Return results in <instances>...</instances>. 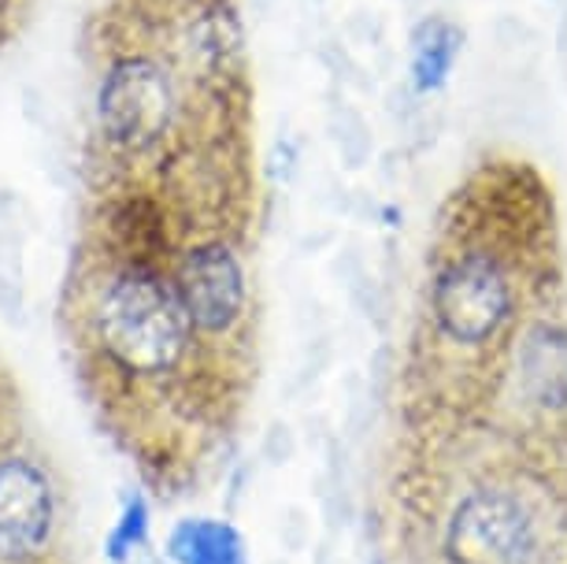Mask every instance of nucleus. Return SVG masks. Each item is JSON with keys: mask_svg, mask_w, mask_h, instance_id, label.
Returning a JSON list of instances; mask_svg holds the SVG:
<instances>
[{"mask_svg": "<svg viewBox=\"0 0 567 564\" xmlns=\"http://www.w3.org/2000/svg\"><path fill=\"white\" fill-rule=\"evenodd\" d=\"M460 45H464V34L460 27H453L449 19H423L412 34V86L415 93H437L453 74L456 60H460Z\"/></svg>", "mask_w": 567, "mask_h": 564, "instance_id": "9", "label": "nucleus"}, {"mask_svg": "<svg viewBox=\"0 0 567 564\" xmlns=\"http://www.w3.org/2000/svg\"><path fill=\"white\" fill-rule=\"evenodd\" d=\"M171 279L200 342H227L249 316V275L234 242L197 238L178 253Z\"/></svg>", "mask_w": 567, "mask_h": 564, "instance_id": "4", "label": "nucleus"}, {"mask_svg": "<svg viewBox=\"0 0 567 564\" xmlns=\"http://www.w3.org/2000/svg\"><path fill=\"white\" fill-rule=\"evenodd\" d=\"M519 379L530 401L545 409L567 406V335L560 327H538L523 338Z\"/></svg>", "mask_w": 567, "mask_h": 564, "instance_id": "8", "label": "nucleus"}, {"mask_svg": "<svg viewBox=\"0 0 567 564\" xmlns=\"http://www.w3.org/2000/svg\"><path fill=\"white\" fill-rule=\"evenodd\" d=\"M97 126L104 142L123 156H148L171 142L178 126L182 98L164 60L126 52L112 60L97 82Z\"/></svg>", "mask_w": 567, "mask_h": 564, "instance_id": "2", "label": "nucleus"}, {"mask_svg": "<svg viewBox=\"0 0 567 564\" xmlns=\"http://www.w3.org/2000/svg\"><path fill=\"white\" fill-rule=\"evenodd\" d=\"M60 527V498L34 453H0V564H41Z\"/></svg>", "mask_w": 567, "mask_h": 564, "instance_id": "5", "label": "nucleus"}, {"mask_svg": "<svg viewBox=\"0 0 567 564\" xmlns=\"http://www.w3.org/2000/svg\"><path fill=\"white\" fill-rule=\"evenodd\" d=\"M538 535L527 505L501 486H478L460 498L445 524L449 564H530Z\"/></svg>", "mask_w": 567, "mask_h": 564, "instance_id": "6", "label": "nucleus"}, {"mask_svg": "<svg viewBox=\"0 0 567 564\" xmlns=\"http://www.w3.org/2000/svg\"><path fill=\"white\" fill-rule=\"evenodd\" d=\"M164 557L171 564H249V542L230 520L194 513L171 524Z\"/></svg>", "mask_w": 567, "mask_h": 564, "instance_id": "7", "label": "nucleus"}, {"mask_svg": "<svg viewBox=\"0 0 567 564\" xmlns=\"http://www.w3.org/2000/svg\"><path fill=\"white\" fill-rule=\"evenodd\" d=\"M85 319L101 357L131 379L178 376L200 342L175 279L156 260L112 264L93 286Z\"/></svg>", "mask_w": 567, "mask_h": 564, "instance_id": "1", "label": "nucleus"}, {"mask_svg": "<svg viewBox=\"0 0 567 564\" xmlns=\"http://www.w3.org/2000/svg\"><path fill=\"white\" fill-rule=\"evenodd\" d=\"M153 542V502L145 491H126L109 535L101 542V557L109 564H134Z\"/></svg>", "mask_w": 567, "mask_h": 564, "instance_id": "10", "label": "nucleus"}, {"mask_svg": "<svg viewBox=\"0 0 567 564\" xmlns=\"http://www.w3.org/2000/svg\"><path fill=\"white\" fill-rule=\"evenodd\" d=\"M516 308L512 279L494 253H456L431 286V316L445 342L486 346L505 331Z\"/></svg>", "mask_w": 567, "mask_h": 564, "instance_id": "3", "label": "nucleus"}]
</instances>
